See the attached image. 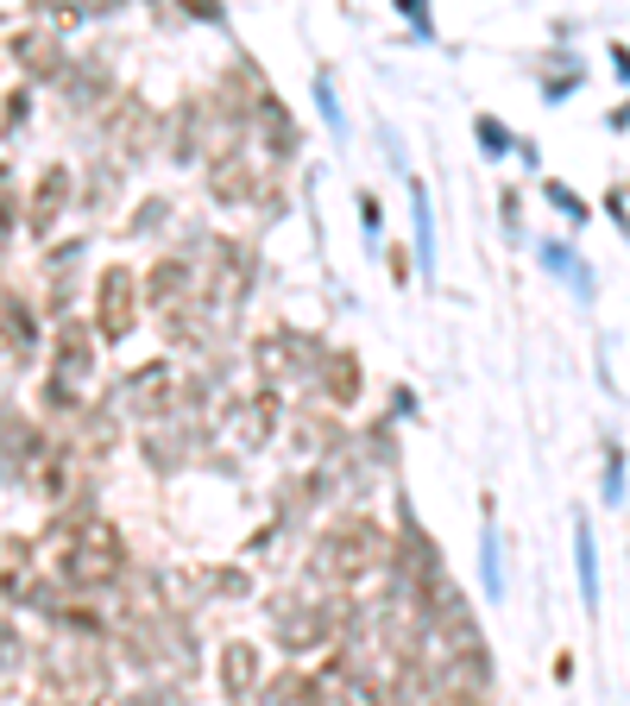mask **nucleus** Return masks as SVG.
Instances as JSON below:
<instances>
[{"instance_id":"obj_8","label":"nucleus","mask_w":630,"mask_h":706,"mask_svg":"<svg viewBox=\"0 0 630 706\" xmlns=\"http://www.w3.org/2000/svg\"><path fill=\"white\" fill-rule=\"evenodd\" d=\"M472 133L486 139V152H511V133H505V127H498V120H479V127H472Z\"/></svg>"},{"instance_id":"obj_5","label":"nucleus","mask_w":630,"mask_h":706,"mask_svg":"<svg viewBox=\"0 0 630 706\" xmlns=\"http://www.w3.org/2000/svg\"><path fill=\"white\" fill-rule=\"evenodd\" d=\"M315 108H322V120H328V133H335V139H347V108H341V95H335V77H328V70L315 77Z\"/></svg>"},{"instance_id":"obj_9","label":"nucleus","mask_w":630,"mask_h":706,"mask_svg":"<svg viewBox=\"0 0 630 706\" xmlns=\"http://www.w3.org/2000/svg\"><path fill=\"white\" fill-rule=\"evenodd\" d=\"M404 20H410L416 32H423V39H435V20H429V13H423V7H416V0H404Z\"/></svg>"},{"instance_id":"obj_2","label":"nucleus","mask_w":630,"mask_h":706,"mask_svg":"<svg viewBox=\"0 0 630 706\" xmlns=\"http://www.w3.org/2000/svg\"><path fill=\"white\" fill-rule=\"evenodd\" d=\"M573 574H580V599L587 612H599V549H592V524L573 517Z\"/></svg>"},{"instance_id":"obj_4","label":"nucleus","mask_w":630,"mask_h":706,"mask_svg":"<svg viewBox=\"0 0 630 706\" xmlns=\"http://www.w3.org/2000/svg\"><path fill=\"white\" fill-rule=\"evenodd\" d=\"M536 253H542V265H549L555 278H568L573 291H580V303H587V296H592V272H587V265H573V253L561 246V240H542Z\"/></svg>"},{"instance_id":"obj_6","label":"nucleus","mask_w":630,"mask_h":706,"mask_svg":"<svg viewBox=\"0 0 630 706\" xmlns=\"http://www.w3.org/2000/svg\"><path fill=\"white\" fill-rule=\"evenodd\" d=\"M606 505H624V448L606 454Z\"/></svg>"},{"instance_id":"obj_1","label":"nucleus","mask_w":630,"mask_h":706,"mask_svg":"<svg viewBox=\"0 0 630 706\" xmlns=\"http://www.w3.org/2000/svg\"><path fill=\"white\" fill-rule=\"evenodd\" d=\"M479 581H486V599H505V543H498L492 511L479 517Z\"/></svg>"},{"instance_id":"obj_3","label":"nucleus","mask_w":630,"mask_h":706,"mask_svg":"<svg viewBox=\"0 0 630 706\" xmlns=\"http://www.w3.org/2000/svg\"><path fill=\"white\" fill-rule=\"evenodd\" d=\"M410 209H416V272L435 278V209H429V183L410 176Z\"/></svg>"},{"instance_id":"obj_10","label":"nucleus","mask_w":630,"mask_h":706,"mask_svg":"<svg viewBox=\"0 0 630 706\" xmlns=\"http://www.w3.org/2000/svg\"><path fill=\"white\" fill-rule=\"evenodd\" d=\"M359 215H366V240H378V202L359 196Z\"/></svg>"},{"instance_id":"obj_7","label":"nucleus","mask_w":630,"mask_h":706,"mask_svg":"<svg viewBox=\"0 0 630 706\" xmlns=\"http://www.w3.org/2000/svg\"><path fill=\"white\" fill-rule=\"evenodd\" d=\"M549 202H555V209H561V215H568V221H587V202L573 196L568 183H549Z\"/></svg>"}]
</instances>
